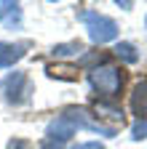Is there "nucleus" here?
<instances>
[{
    "label": "nucleus",
    "instance_id": "9",
    "mask_svg": "<svg viewBox=\"0 0 147 149\" xmlns=\"http://www.w3.org/2000/svg\"><path fill=\"white\" fill-rule=\"evenodd\" d=\"M19 16H22V8L16 6V3H0V19L11 27L13 22H19Z\"/></svg>",
    "mask_w": 147,
    "mask_h": 149
},
{
    "label": "nucleus",
    "instance_id": "1",
    "mask_svg": "<svg viewBox=\"0 0 147 149\" xmlns=\"http://www.w3.org/2000/svg\"><path fill=\"white\" fill-rule=\"evenodd\" d=\"M88 80H91V85H94L102 96L115 99L118 93H120V88H123V72L118 67L102 64V67H94V69L88 72Z\"/></svg>",
    "mask_w": 147,
    "mask_h": 149
},
{
    "label": "nucleus",
    "instance_id": "8",
    "mask_svg": "<svg viewBox=\"0 0 147 149\" xmlns=\"http://www.w3.org/2000/svg\"><path fill=\"white\" fill-rule=\"evenodd\" d=\"M107 117V120H113V123H123V109L115 107V104H107V101H99L96 104V117Z\"/></svg>",
    "mask_w": 147,
    "mask_h": 149
},
{
    "label": "nucleus",
    "instance_id": "15",
    "mask_svg": "<svg viewBox=\"0 0 147 149\" xmlns=\"http://www.w3.org/2000/svg\"><path fill=\"white\" fill-rule=\"evenodd\" d=\"M72 149H104V146H102L99 141H88V144H75Z\"/></svg>",
    "mask_w": 147,
    "mask_h": 149
},
{
    "label": "nucleus",
    "instance_id": "2",
    "mask_svg": "<svg viewBox=\"0 0 147 149\" xmlns=\"http://www.w3.org/2000/svg\"><path fill=\"white\" fill-rule=\"evenodd\" d=\"M0 93L8 104H27L32 96V80L27 72H11L6 80H0Z\"/></svg>",
    "mask_w": 147,
    "mask_h": 149
},
{
    "label": "nucleus",
    "instance_id": "10",
    "mask_svg": "<svg viewBox=\"0 0 147 149\" xmlns=\"http://www.w3.org/2000/svg\"><path fill=\"white\" fill-rule=\"evenodd\" d=\"M115 56H118V59H123V61H128V64L139 61V53H136V48H134L131 43H118V45H115Z\"/></svg>",
    "mask_w": 147,
    "mask_h": 149
},
{
    "label": "nucleus",
    "instance_id": "3",
    "mask_svg": "<svg viewBox=\"0 0 147 149\" xmlns=\"http://www.w3.org/2000/svg\"><path fill=\"white\" fill-rule=\"evenodd\" d=\"M80 19L86 22V29H88V37L94 43H110V40H115L118 37V24L113 22V19H107V16H102V13H96V11H86V13H80Z\"/></svg>",
    "mask_w": 147,
    "mask_h": 149
},
{
    "label": "nucleus",
    "instance_id": "14",
    "mask_svg": "<svg viewBox=\"0 0 147 149\" xmlns=\"http://www.w3.org/2000/svg\"><path fill=\"white\" fill-rule=\"evenodd\" d=\"M40 149H64V144L53 141V139H46V141H40Z\"/></svg>",
    "mask_w": 147,
    "mask_h": 149
},
{
    "label": "nucleus",
    "instance_id": "13",
    "mask_svg": "<svg viewBox=\"0 0 147 149\" xmlns=\"http://www.w3.org/2000/svg\"><path fill=\"white\" fill-rule=\"evenodd\" d=\"M131 139H134V141L147 139V120H136V123H134V128H131Z\"/></svg>",
    "mask_w": 147,
    "mask_h": 149
},
{
    "label": "nucleus",
    "instance_id": "6",
    "mask_svg": "<svg viewBox=\"0 0 147 149\" xmlns=\"http://www.w3.org/2000/svg\"><path fill=\"white\" fill-rule=\"evenodd\" d=\"M131 109L134 115H139V120L147 117V83H136L134 85V93H131Z\"/></svg>",
    "mask_w": 147,
    "mask_h": 149
},
{
    "label": "nucleus",
    "instance_id": "7",
    "mask_svg": "<svg viewBox=\"0 0 147 149\" xmlns=\"http://www.w3.org/2000/svg\"><path fill=\"white\" fill-rule=\"evenodd\" d=\"M48 136L53 141H67L70 136H75V125H72L70 120H64V117H56L48 125Z\"/></svg>",
    "mask_w": 147,
    "mask_h": 149
},
{
    "label": "nucleus",
    "instance_id": "5",
    "mask_svg": "<svg viewBox=\"0 0 147 149\" xmlns=\"http://www.w3.org/2000/svg\"><path fill=\"white\" fill-rule=\"evenodd\" d=\"M24 53H27V45L22 43H0V69L13 67Z\"/></svg>",
    "mask_w": 147,
    "mask_h": 149
},
{
    "label": "nucleus",
    "instance_id": "4",
    "mask_svg": "<svg viewBox=\"0 0 147 149\" xmlns=\"http://www.w3.org/2000/svg\"><path fill=\"white\" fill-rule=\"evenodd\" d=\"M62 117H64V120H70L75 128L96 130V133H104V136H115V133H118V128L104 125L102 120H94V117H91V112H88V109H83V107H67Z\"/></svg>",
    "mask_w": 147,
    "mask_h": 149
},
{
    "label": "nucleus",
    "instance_id": "12",
    "mask_svg": "<svg viewBox=\"0 0 147 149\" xmlns=\"http://www.w3.org/2000/svg\"><path fill=\"white\" fill-rule=\"evenodd\" d=\"M51 77H62V80H78V69L75 67H48Z\"/></svg>",
    "mask_w": 147,
    "mask_h": 149
},
{
    "label": "nucleus",
    "instance_id": "11",
    "mask_svg": "<svg viewBox=\"0 0 147 149\" xmlns=\"http://www.w3.org/2000/svg\"><path fill=\"white\" fill-rule=\"evenodd\" d=\"M83 51V45L78 40H72V43H59V45H53V56H59V59H64V56H78Z\"/></svg>",
    "mask_w": 147,
    "mask_h": 149
}]
</instances>
